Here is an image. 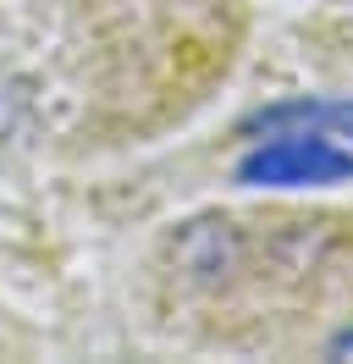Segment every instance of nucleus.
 I'll return each instance as SVG.
<instances>
[{
    "instance_id": "1",
    "label": "nucleus",
    "mask_w": 353,
    "mask_h": 364,
    "mask_svg": "<svg viewBox=\"0 0 353 364\" xmlns=\"http://www.w3.org/2000/svg\"><path fill=\"white\" fill-rule=\"evenodd\" d=\"M243 188H331L353 182V149H342L331 133H270L238 160Z\"/></svg>"
},
{
    "instance_id": "2",
    "label": "nucleus",
    "mask_w": 353,
    "mask_h": 364,
    "mask_svg": "<svg viewBox=\"0 0 353 364\" xmlns=\"http://www.w3.org/2000/svg\"><path fill=\"white\" fill-rule=\"evenodd\" d=\"M331 133L353 144V100H276L243 122V133Z\"/></svg>"
},
{
    "instance_id": "3",
    "label": "nucleus",
    "mask_w": 353,
    "mask_h": 364,
    "mask_svg": "<svg viewBox=\"0 0 353 364\" xmlns=\"http://www.w3.org/2000/svg\"><path fill=\"white\" fill-rule=\"evenodd\" d=\"M331 353H337V359H353V331H342V337L331 342Z\"/></svg>"
}]
</instances>
